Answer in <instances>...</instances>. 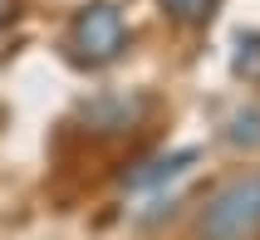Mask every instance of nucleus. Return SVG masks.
I'll use <instances>...</instances> for the list:
<instances>
[{
  "instance_id": "3",
  "label": "nucleus",
  "mask_w": 260,
  "mask_h": 240,
  "mask_svg": "<svg viewBox=\"0 0 260 240\" xmlns=\"http://www.w3.org/2000/svg\"><path fill=\"white\" fill-rule=\"evenodd\" d=\"M143 108L147 103L143 98H99L93 108H88V123L99 127V132H123V127H133L138 118H143Z\"/></svg>"
},
{
  "instance_id": "6",
  "label": "nucleus",
  "mask_w": 260,
  "mask_h": 240,
  "mask_svg": "<svg viewBox=\"0 0 260 240\" xmlns=\"http://www.w3.org/2000/svg\"><path fill=\"white\" fill-rule=\"evenodd\" d=\"M236 74L260 79V35H246V40L236 44Z\"/></svg>"
},
{
  "instance_id": "4",
  "label": "nucleus",
  "mask_w": 260,
  "mask_h": 240,
  "mask_svg": "<svg viewBox=\"0 0 260 240\" xmlns=\"http://www.w3.org/2000/svg\"><path fill=\"white\" fill-rule=\"evenodd\" d=\"M191 162H197V152H172V157H152V162H143V167L138 172H128V177H123V182L133 186V191H138V186H157V182H167V177H177V172H187Z\"/></svg>"
},
{
  "instance_id": "1",
  "label": "nucleus",
  "mask_w": 260,
  "mask_h": 240,
  "mask_svg": "<svg viewBox=\"0 0 260 240\" xmlns=\"http://www.w3.org/2000/svg\"><path fill=\"white\" fill-rule=\"evenodd\" d=\"M260 235V177H236L202 206L197 240H255Z\"/></svg>"
},
{
  "instance_id": "5",
  "label": "nucleus",
  "mask_w": 260,
  "mask_h": 240,
  "mask_svg": "<svg viewBox=\"0 0 260 240\" xmlns=\"http://www.w3.org/2000/svg\"><path fill=\"white\" fill-rule=\"evenodd\" d=\"M157 5L177 25H211V15H216V0H157Z\"/></svg>"
},
{
  "instance_id": "7",
  "label": "nucleus",
  "mask_w": 260,
  "mask_h": 240,
  "mask_svg": "<svg viewBox=\"0 0 260 240\" xmlns=\"http://www.w3.org/2000/svg\"><path fill=\"white\" fill-rule=\"evenodd\" d=\"M10 20H15V0H0V29L10 25Z\"/></svg>"
},
{
  "instance_id": "2",
  "label": "nucleus",
  "mask_w": 260,
  "mask_h": 240,
  "mask_svg": "<svg viewBox=\"0 0 260 240\" xmlns=\"http://www.w3.org/2000/svg\"><path fill=\"white\" fill-rule=\"evenodd\" d=\"M123 49H128V25H123L118 5L93 0V5H84V10L74 15V25H69V59L74 64L103 69V64H113Z\"/></svg>"
}]
</instances>
